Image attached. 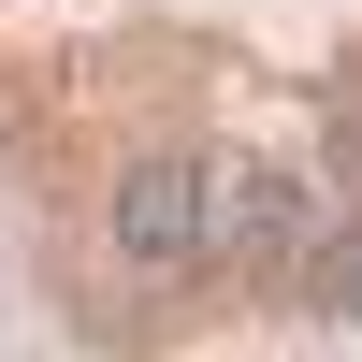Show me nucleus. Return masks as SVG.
Listing matches in <instances>:
<instances>
[{"instance_id": "nucleus-1", "label": "nucleus", "mask_w": 362, "mask_h": 362, "mask_svg": "<svg viewBox=\"0 0 362 362\" xmlns=\"http://www.w3.org/2000/svg\"><path fill=\"white\" fill-rule=\"evenodd\" d=\"M102 232H116V261H131V276H189V261L218 247V174L160 145V160H131V174H116Z\"/></svg>"}, {"instance_id": "nucleus-2", "label": "nucleus", "mask_w": 362, "mask_h": 362, "mask_svg": "<svg viewBox=\"0 0 362 362\" xmlns=\"http://www.w3.org/2000/svg\"><path fill=\"white\" fill-rule=\"evenodd\" d=\"M305 218H319V189H305V174H247V203H218V232H261V247H290Z\"/></svg>"}, {"instance_id": "nucleus-3", "label": "nucleus", "mask_w": 362, "mask_h": 362, "mask_svg": "<svg viewBox=\"0 0 362 362\" xmlns=\"http://www.w3.org/2000/svg\"><path fill=\"white\" fill-rule=\"evenodd\" d=\"M290 305H305V319H362V232H334V247H305Z\"/></svg>"}]
</instances>
